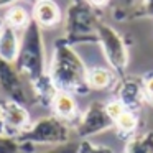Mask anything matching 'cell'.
Segmentation results:
<instances>
[{"label":"cell","mask_w":153,"mask_h":153,"mask_svg":"<svg viewBox=\"0 0 153 153\" xmlns=\"http://www.w3.org/2000/svg\"><path fill=\"white\" fill-rule=\"evenodd\" d=\"M87 68L82 58L76 53L64 38H58L53 46L48 74L58 91H64L73 96H86L91 92L87 84Z\"/></svg>","instance_id":"1"},{"label":"cell","mask_w":153,"mask_h":153,"mask_svg":"<svg viewBox=\"0 0 153 153\" xmlns=\"http://www.w3.org/2000/svg\"><path fill=\"white\" fill-rule=\"evenodd\" d=\"M43 28L31 20L28 27L22 31L20 36V48L15 58V68L22 74L28 86L35 87L43 82L48 74V63H46V51H45L43 41Z\"/></svg>","instance_id":"2"},{"label":"cell","mask_w":153,"mask_h":153,"mask_svg":"<svg viewBox=\"0 0 153 153\" xmlns=\"http://www.w3.org/2000/svg\"><path fill=\"white\" fill-rule=\"evenodd\" d=\"M102 12L84 0L69 2L64 17V40L71 45H97V28L102 23Z\"/></svg>","instance_id":"3"},{"label":"cell","mask_w":153,"mask_h":153,"mask_svg":"<svg viewBox=\"0 0 153 153\" xmlns=\"http://www.w3.org/2000/svg\"><path fill=\"white\" fill-rule=\"evenodd\" d=\"M17 140L22 146V153H31L38 148L69 143L71 128L69 123L58 119L56 115H46L36 122H31V125L18 135Z\"/></svg>","instance_id":"4"},{"label":"cell","mask_w":153,"mask_h":153,"mask_svg":"<svg viewBox=\"0 0 153 153\" xmlns=\"http://www.w3.org/2000/svg\"><path fill=\"white\" fill-rule=\"evenodd\" d=\"M97 40H99L97 45L102 48V53L109 63V68L119 77L123 76L128 66V48L122 35L109 23L102 22L97 28Z\"/></svg>","instance_id":"5"},{"label":"cell","mask_w":153,"mask_h":153,"mask_svg":"<svg viewBox=\"0 0 153 153\" xmlns=\"http://www.w3.org/2000/svg\"><path fill=\"white\" fill-rule=\"evenodd\" d=\"M0 94L22 105H28L33 100L28 82L22 77L15 64L5 61L4 58H0Z\"/></svg>","instance_id":"6"},{"label":"cell","mask_w":153,"mask_h":153,"mask_svg":"<svg viewBox=\"0 0 153 153\" xmlns=\"http://www.w3.org/2000/svg\"><path fill=\"white\" fill-rule=\"evenodd\" d=\"M30 125L31 119L27 105L10 99L0 100V135L17 138Z\"/></svg>","instance_id":"7"},{"label":"cell","mask_w":153,"mask_h":153,"mask_svg":"<svg viewBox=\"0 0 153 153\" xmlns=\"http://www.w3.org/2000/svg\"><path fill=\"white\" fill-rule=\"evenodd\" d=\"M109 128H114V120L107 114L105 104L99 100H92L76 120V133L81 138H89Z\"/></svg>","instance_id":"8"},{"label":"cell","mask_w":153,"mask_h":153,"mask_svg":"<svg viewBox=\"0 0 153 153\" xmlns=\"http://www.w3.org/2000/svg\"><path fill=\"white\" fill-rule=\"evenodd\" d=\"M114 94L115 99L125 105V109L132 112H140L143 107L145 99V91H143V77L140 76H120L117 77L114 84Z\"/></svg>","instance_id":"9"},{"label":"cell","mask_w":153,"mask_h":153,"mask_svg":"<svg viewBox=\"0 0 153 153\" xmlns=\"http://www.w3.org/2000/svg\"><path fill=\"white\" fill-rule=\"evenodd\" d=\"M31 20L36 22L41 28H53L63 22V12L54 0H38L33 4Z\"/></svg>","instance_id":"10"},{"label":"cell","mask_w":153,"mask_h":153,"mask_svg":"<svg viewBox=\"0 0 153 153\" xmlns=\"http://www.w3.org/2000/svg\"><path fill=\"white\" fill-rule=\"evenodd\" d=\"M51 110H53V115L64 120L66 123L73 122V120H77L81 115L74 96L69 92H64V91H58L56 92V96L53 99V104H51Z\"/></svg>","instance_id":"11"},{"label":"cell","mask_w":153,"mask_h":153,"mask_svg":"<svg viewBox=\"0 0 153 153\" xmlns=\"http://www.w3.org/2000/svg\"><path fill=\"white\" fill-rule=\"evenodd\" d=\"M18 48H20L18 31L5 23L0 31V58H4L5 61H10V63H15Z\"/></svg>","instance_id":"12"},{"label":"cell","mask_w":153,"mask_h":153,"mask_svg":"<svg viewBox=\"0 0 153 153\" xmlns=\"http://www.w3.org/2000/svg\"><path fill=\"white\" fill-rule=\"evenodd\" d=\"M117 74L114 73L110 68H91L87 71V84H89L91 91H105L115 84Z\"/></svg>","instance_id":"13"},{"label":"cell","mask_w":153,"mask_h":153,"mask_svg":"<svg viewBox=\"0 0 153 153\" xmlns=\"http://www.w3.org/2000/svg\"><path fill=\"white\" fill-rule=\"evenodd\" d=\"M123 153H153V130L135 133L127 140Z\"/></svg>","instance_id":"14"},{"label":"cell","mask_w":153,"mask_h":153,"mask_svg":"<svg viewBox=\"0 0 153 153\" xmlns=\"http://www.w3.org/2000/svg\"><path fill=\"white\" fill-rule=\"evenodd\" d=\"M114 127L117 128L119 135L122 138L128 140L130 137H133L137 133V128H138V117H137L135 112L125 109L115 120H114Z\"/></svg>","instance_id":"15"},{"label":"cell","mask_w":153,"mask_h":153,"mask_svg":"<svg viewBox=\"0 0 153 153\" xmlns=\"http://www.w3.org/2000/svg\"><path fill=\"white\" fill-rule=\"evenodd\" d=\"M4 20L8 27L15 28L17 31H23L28 27V23L31 22V17L23 7H20V5H10L7 8V12L4 13Z\"/></svg>","instance_id":"16"},{"label":"cell","mask_w":153,"mask_h":153,"mask_svg":"<svg viewBox=\"0 0 153 153\" xmlns=\"http://www.w3.org/2000/svg\"><path fill=\"white\" fill-rule=\"evenodd\" d=\"M135 4L137 0H110V15L117 22H128V15Z\"/></svg>","instance_id":"17"},{"label":"cell","mask_w":153,"mask_h":153,"mask_svg":"<svg viewBox=\"0 0 153 153\" xmlns=\"http://www.w3.org/2000/svg\"><path fill=\"white\" fill-rule=\"evenodd\" d=\"M143 18H153V0H137L128 15V22Z\"/></svg>","instance_id":"18"},{"label":"cell","mask_w":153,"mask_h":153,"mask_svg":"<svg viewBox=\"0 0 153 153\" xmlns=\"http://www.w3.org/2000/svg\"><path fill=\"white\" fill-rule=\"evenodd\" d=\"M77 153H114V150L110 146L99 145V143H94L84 138L82 142L77 143Z\"/></svg>","instance_id":"19"},{"label":"cell","mask_w":153,"mask_h":153,"mask_svg":"<svg viewBox=\"0 0 153 153\" xmlns=\"http://www.w3.org/2000/svg\"><path fill=\"white\" fill-rule=\"evenodd\" d=\"M0 153H22V146L13 137L0 135Z\"/></svg>","instance_id":"20"},{"label":"cell","mask_w":153,"mask_h":153,"mask_svg":"<svg viewBox=\"0 0 153 153\" xmlns=\"http://www.w3.org/2000/svg\"><path fill=\"white\" fill-rule=\"evenodd\" d=\"M31 153H77V145L76 143H64V145H56V146H46V148H38Z\"/></svg>","instance_id":"21"},{"label":"cell","mask_w":153,"mask_h":153,"mask_svg":"<svg viewBox=\"0 0 153 153\" xmlns=\"http://www.w3.org/2000/svg\"><path fill=\"white\" fill-rule=\"evenodd\" d=\"M143 91H145V99L153 105V74L143 76Z\"/></svg>","instance_id":"22"},{"label":"cell","mask_w":153,"mask_h":153,"mask_svg":"<svg viewBox=\"0 0 153 153\" xmlns=\"http://www.w3.org/2000/svg\"><path fill=\"white\" fill-rule=\"evenodd\" d=\"M84 2H87L89 5H92V7L99 8V10H102L104 7H107V5L110 4V0H84Z\"/></svg>","instance_id":"23"},{"label":"cell","mask_w":153,"mask_h":153,"mask_svg":"<svg viewBox=\"0 0 153 153\" xmlns=\"http://www.w3.org/2000/svg\"><path fill=\"white\" fill-rule=\"evenodd\" d=\"M15 0H0V7H7V5H13Z\"/></svg>","instance_id":"24"},{"label":"cell","mask_w":153,"mask_h":153,"mask_svg":"<svg viewBox=\"0 0 153 153\" xmlns=\"http://www.w3.org/2000/svg\"><path fill=\"white\" fill-rule=\"evenodd\" d=\"M5 25V20H4V15H0V31H2V28H4Z\"/></svg>","instance_id":"25"},{"label":"cell","mask_w":153,"mask_h":153,"mask_svg":"<svg viewBox=\"0 0 153 153\" xmlns=\"http://www.w3.org/2000/svg\"><path fill=\"white\" fill-rule=\"evenodd\" d=\"M27 2H31V4H36L38 0H27Z\"/></svg>","instance_id":"26"},{"label":"cell","mask_w":153,"mask_h":153,"mask_svg":"<svg viewBox=\"0 0 153 153\" xmlns=\"http://www.w3.org/2000/svg\"><path fill=\"white\" fill-rule=\"evenodd\" d=\"M69 2H77V0H69Z\"/></svg>","instance_id":"27"},{"label":"cell","mask_w":153,"mask_h":153,"mask_svg":"<svg viewBox=\"0 0 153 153\" xmlns=\"http://www.w3.org/2000/svg\"><path fill=\"white\" fill-rule=\"evenodd\" d=\"M0 100H2V99H0Z\"/></svg>","instance_id":"28"}]
</instances>
